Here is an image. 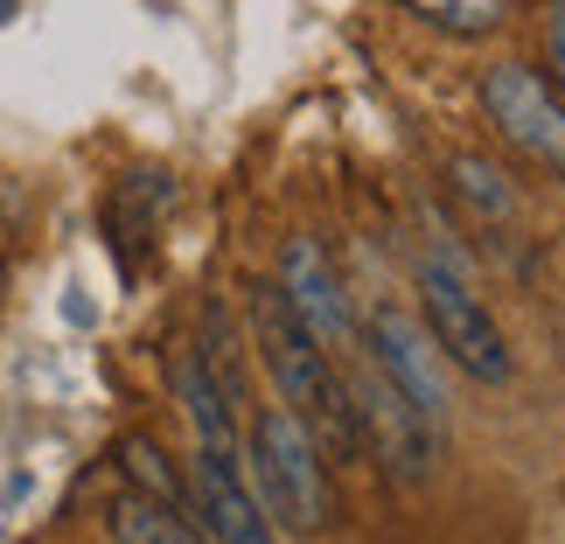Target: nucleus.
<instances>
[{
    "instance_id": "1",
    "label": "nucleus",
    "mask_w": 565,
    "mask_h": 544,
    "mask_svg": "<svg viewBox=\"0 0 565 544\" xmlns=\"http://www.w3.org/2000/svg\"><path fill=\"white\" fill-rule=\"evenodd\" d=\"M252 329H258V356H266L273 384H279V405L315 433V447L329 454V461H356V454H363V426H356L350 377H342V370L329 363V350L294 321V308L279 300V287H258Z\"/></svg>"
},
{
    "instance_id": "2",
    "label": "nucleus",
    "mask_w": 565,
    "mask_h": 544,
    "mask_svg": "<svg viewBox=\"0 0 565 544\" xmlns=\"http://www.w3.org/2000/svg\"><path fill=\"white\" fill-rule=\"evenodd\" d=\"M252 474H258V510L287 531H321L335 516L329 489V454L315 447V433L294 419L287 405H266L252 419Z\"/></svg>"
},
{
    "instance_id": "3",
    "label": "nucleus",
    "mask_w": 565,
    "mask_h": 544,
    "mask_svg": "<svg viewBox=\"0 0 565 544\" xmlns=\"http://www.w3.org/2000/svg\"><path fill=\"white\" fill-rule=\"evenodd\" d=\"M419 300H426L433 350H447L482 384H510V350H503V335H495V321H489L482 294H475V279H468L454 245H433L419 258Z\"/></svg>"
},
{
    "instance_id": "4",
    "label": "nucleus",
    "mask_w": 565,
    "mask_h": 544,
    "mask_svg": "<svg viewBox=\"0 0 565 544\" xmlns=\"http://www.w3.org/2000/svg\"><path fill=\"white\" fill-rule=\"evenodd\" d=\"M482 105L524 154L565 168V98L531 71V63H495V71H482Z\"/></svg>"
},
{
    "instance_id": "5",
    "label": "nucleus",
    "mask_w": 565,
    "mask_h": 544,
    "mask_svg": "<svg viewBox=\"0 0 565 544\" xmlns=\"http://www.w3.org/2000/svg\"><path fill=\"white\" fill-rule=\"evenodd\" d=\"M350 398H356V426L377 440L384 454V468H391V482H419V474L433 468V433L419 426V412L405 405V391L384 377V363L377 356H363L356 363V377H350Z\"/></svg>"
},
{
    "instance_id": "6",
    "label": "nucleus",
    "mask_w": 565,
    "mask_h": 544,
    "mask_svg": "<svg viewBox=\"0 0 565 544\" xmlns=\"http://www.w3.org/2000/svg\"><path fill=\"white\" fill-rule=\"evenodd\" d=\"M279 300L294 308V321L321 342V350H342V342L356 335L342 279L329 273V252H321L315 237H287V252H279Z\"/></svg>"
},
{
    "instance_id": "7",
    "label": "nucleus",
    "mask_w": 565,
    "mask_h": 544,
    "mask_svg": "<svg viewBox=\"0 0 565 544\" xmlns=\"http://www.w3.org/2000/svg\"><path fill=\"white\" fill-rule=\"evenodd\" d=\"M189 495H195V516H203V531H210L216 544H279L273 516L258 510V495L245 489V461H237V454L195 447Z\"/></svg>"
},
{
    "instance_id": "8",
    "label": "nucleus",
    "mask_w": 565,
    "mask_h": 544,
    "mask_svg": "<svg viewBox=\"0 0 565 544\" xmlns=\"http://www.w3.org/2000/svg\"><path fill=\"white\" fill-rule=\"evenodd\" d=\"M371 356L384 363V377L405 391V405L419 412V426L440 440L447 433V384H440V363H433V350H426V329L405 308H384L371 321Z\"/></svg>"
},
{
    "instance_id": "9",
    "label": "nucleus",
    "mask_w": 565,
    "mask_h": 544,
    "mask_svg": "<svg viewBox=\"0 0 565 544\" xmlns=\"http://www.w3.org/2000/svg\"><path fill=\"white\" fill-rule=\"evenodd\" d=\"M175 391H182V405H189V426H195V447H210V454H237V419H231V398H224V384L210 377V363L203 356H182L175 370Z\"/></svg>"
},
{
    "instance_id": "10",
    "label": "nucleus",
    "mask_w": 565,
    "mask_h": 544,
    "mask_svg": "<svg viewBox=\"0 0 565 544\" xmlns=\"http://www.w3.org/2000/svg\"><path fill=\"white\" fill-rule=\"evenodd\" d=\"M105 524H113V544H203V531H195L175 503H154V495H140V489L119 495Z\"/></svg>"
},
{
    "instance_id": "11",
    "label": "nucleus",
    "mask_w": 565,
    "mask_h": 544,
    "mask_svg": "<svg viewBox=\"0 0 565 544\" xmlns=\"http://www.w3.org/2000/svg\"><path fill=\"white\" fill-rule=\"evenodd\" d=\"M119 468L134 474V489H140V495H154V503H175V510H182V482H175L168 454L147 440V433H126V440H119Z\"/></svg>"
},
{
    "instance_id": "12",
    "label": "nucleus",
    "mask_w": 565,
    "mask_h": 544,
    "mask_svg": "<svg viewBox=\"0 0 565 544\" xmlns=\"http://www.w3.org/2000/svg\"><path fill=\"white\" fill-rule=\"evenodd\" d=\"M405 8L419 21H433V29H447V35H489L510 14V0H405Z\"/></svg>"
},
{
    "instance_id": "13",
    "label": "nucleus",
    "mask_w": 565,
    "mask_h": 544,
    "mask_svg": "<svg viewBox=\"0 0 565 544\" xmlns=\"http://www.w3.org/2000/svg\"><path fill=\"white\" fill-rule=\"evenodd\" d=\"M454 182H461V195H468L475 210H489V216H510V189H503V175H495L489 161L461 154V161H454Z\"/></svg>"
},
{
    "instance_id": "14",
    "label": "nucleus",
    "mask_w": 565,
    "mask_h": 544,
    "mask_svg": "<svg viewBox=\"0 0 565 544\" xmlns=\"http://www.w3.org/2000/svg\"><path fill=\"white\" fill-rule=\"evenodd\" d=\"M545 42H552V71H558V98H565V0H552V14H545Z\"/></svg>"
}]
</instances>
